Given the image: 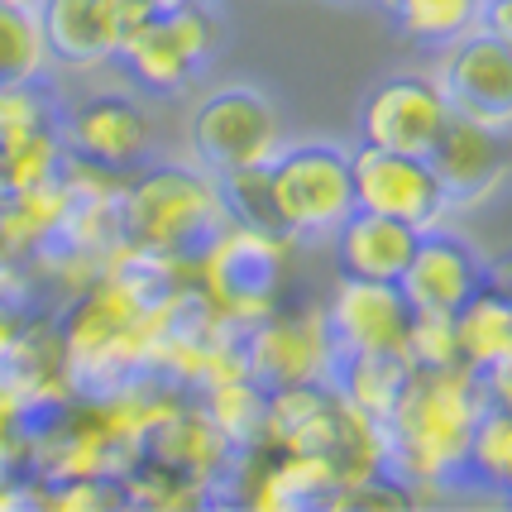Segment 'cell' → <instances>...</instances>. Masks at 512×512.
I'll return each mask as SVG.
<instances>
[{"label":"cell","mask_w":512,"mask_h":512,"mask_svg":"<svg viewBox=\"0 0 512 512\" xmlns=\"http://www.w3.org/2000/svg\"><path fill=\"white\" fill-rule=\"evenodd\" d=\"M58 134L72 158L101 163L111 173H134L154 154V120L125 91H96L58 111Z\"/></svg>","instance_id":"8fae6325"},{"label":"cell","mask_w":512,"mask_h":512,"mask_svg":"<svg viewBox=\"0 0 512 512\" xmlns=\"http://www.w3.org/2000/svg\"><path fill=\"white\" fill-rule=\"evenodd\" d=\"M450 106L436 77L426 72H393L369 87L359 106V144L398 149V154H431L436 134L446 130Z\"/></svg>","instance_id":"7c38bea8"},{"label":"cell","mask_w":512,"mask_h":512,"mask_svg":"<svg viewBox=\"0 0 512 512\" xmlns=\"http://www.w3.org/2000/svg\"><path fill=\"white\" fill-rule=\"evenodd\" d=\"M479 388H484V402H489V407L512 412V350L479 369Z\"/></svg>","instance_id":"4316f807"},{"label":"cell","mask_w":512,"mask_h":512,"mask_svg":"<svg viewBox=\"0 0 512 512\" xmlns=\"http://www.w3.org/2000/svg\"><path fill=\"white\" fill-rule=\"evenodd\" d=\"M240 359H245L249 379L264 388L331 379L340 355H335L331 326H326V307H302V312L273 307L240 331Z\"/></svg>","instance_id":"9c48e42d"},{"label":"cell","mask_w":512,"mask_h":512,"mask_svg":"<svg viewBox=\"0 0 512 512\" xmlns=\"http://www.w3.org/2000/svg\"><path fill=\"white\" fill-rule=\"evenodd\" d=\"M15 5H34V0H15Z\"/></svg>","instance_id":"1f68e13d"},{"label":"cell","mask_w":512,"mask_h":512,"mask_svg":"<svg viewBox=\"0 0 512 512\" xmlns=\"http://www.w3.org/2000/svg\"><path fill=\"white\" fill-rule=\"evenodd\" d=\"M48 63L63 72H96L120 58V48L154 15L149 0H34Z\"/></svg>","instance_id":"ba28073f"},{"label":"cell","mask_w":512,"mask_h":512,"mask_svg":"<svg viewBox=\"0 0 512 512\" xmlns=\"http://www.w3.org/2000/svg\"><path fill=\"white\" fill-rule=\"evenodd\" d=\"M326 326H331L335 355H407L412 302L402 297L398 283L340 273L326 302Z\"/></svg>","instance_id":"4fadbf2b"},{"label":"cell","mask_w":512,"mask_h":512,"mask_svg":"<svg viewBox=\"0 0 512 512\" xmlns=\"http://www.w3.org/2000/svg\"><path fill=\"white\" fill-rule=\"evenodd\" d=\"M278 201L283 230L292 240L335 235V225L355 211L350 149L331 139H283V149L264 163Z\"/></svg>","instance_id":"277c9868"},{"label":"cell","mask_w":512,"mask_h":512,"mask_svg":"<svg viewBox=\"0 0 512 512\" xmlns=\"http://www.w3.org/2000/svg\"><path fill=\"white\" fill-rule=\"evenodd\" d=\"M407 369H412L407 355H340L331 383L345 393V402H355L359 412L383 422L398 402L402 383H407Z\"/></svg>","instance_id":"d6986e66"},{"label":"cell","mask_w":512,"mask_h":512,"mask_svg":"<svg viewBox=\"0 0 512 512\" xmlns=\"http://www.w3.org/2000/svg\"><path fill=\"white\" fill-rule=\"evenodd\" d=\"M292 245H297L292 235H268V230L225 221L211 235V245L192 259V283L211 302V312L240 335L278 307V292L288 283Z\"/></svg>","instance_id":"3957f363"},{"label":"cell","mask_w":512,"mask_h":512,"mask_svg":"<svg viewBox=\"0 0 512 512\" xmlns=\"http://www.w3.org/2000/svg\"><path fill=\"white\" fill-rule=\"evenodd\" d=\"M283 115L273 106V96L249 82H230L201 96L192 115H187V149L192 163L206 173H240V168H259L283 149Z\"/></svg>","instance_id":"5b68a950"},{"label":"cell","mask_w":512,"mask_h":512,"mask_svg":"<svg viewBox=\"0 0 512 512\" xmlns=\"http://www.w3.org/2000/svg\"><path fill=\"white\" fill-rule=\"evenodd\" d=\"M426 163H431V173L446 192L450 216H465V211H479L508 182L512 134H493L484 125H469L460 115H450L446 130L436 134Z\"/></svg>","instance_id":"5bb4252c"},{"label":"cell","mask_w":512,"mask_h":512,"mask_svg":"<svg viewBox=\"0 0 512 512\" xmlns=\"http://www.w3.org/2000/svg\"><path fill=\"white\" fill-rule=\"evenodd\" d=\"M417 225L379 216V211H350L345 221L335 225V264L350 278H383V283H398L412 249H417Z\"/></svg>","instance_id":"2e32d148"},{"label":"cell","mask_w":512,"mask_h":512,"mask_svg":"<svg viewBox=\"0 0 512 512\" xmlns=\"http://www.w3.org/2000/svg\"><path fill=\"white\" fill-rule=\"evenodd\" d=\"M225 192V216L235 225H249V230H268V235H288L283 230V216H278V201H273V187H268V168H240V173H225L221 178Z\"/></svg>","instance_id":"d4e9b609"},{"label":"cell","mask_w":512,"mask_h":512,"mask_svg":"<svg viewBox=\"0 0 512 512\" xmlns=\"http://www.w3.org/2000/svg\"><path fill=\"white\" fill-rule=\"evenodd\" d=\"M503 503H508V508H512V489H508V498H503Z\"/></svg>","instance_id":"4dcf8cb0"},{"label":"cell","mask_w":512,"mask_h":512,"mask_svg":"<svg viewBox=\"0 0 512 512\" xmlns=\"http://www.w3.org/2000/svg\"><path fill=\"white\" fill-rule=\"evenodd\" d=\"M216 48H221V24L206 0H192L178 10H154L125 39L115 63L130 72V82L139 91L178 96L216 63Z\"/></svg>","instance_id":"8992f818"},{"label":"cell","mask_w":512,"mask_h":512,"mask_svg":"<svg viewBox=\"0 0 512 512\" xmlns=\"http://www.w3.org/2000/svg\"><path fill=\"white\" fill-rule=\"evenodd\" d=\"M407 364H417V369H446V364H460V350H455V316L450 312H412Z\"/></svg>","instance_id":"484cf974"},{"label":"cell","mask_w":512,"mask_h":512,"mask_svg":"<svg viewBox=\"0 0 512 512\" xmlns=\"http://www.w3.org/2000/svg\"><path fill=\"white\" fill-rule=\"evenodd\" d=\"M479 283H484V259L450 225H431V230L417 235V249H412V259H407L398 278L412 312H450V316L474 297Z\"/></svg>","instance_id":"9a60e30c"},{"label":"cell","mask_w":512,"mask_h":512,"mask_svg":"<svg viewBox=\"0 0 512 512\" xmlns=\"http://www.w3.org/2000/svg\"><path fill=\"white\" fill-rule=\"evenodd\" d=\"M460 484H479L493 493V503H503L512 489V412L489 407L479 412L474 436H469V455L460 469Z\"/></svg>","instance_id":"ffe728a7"},{"label":"cell","mask_w":512,"mask_h":512,"mask_svg":"<svg viewBox=\"0 0 512 512\" xmlns=\"http://www.w3.org/2000/svg\"><path fill=\"white\" fill-rule=\"evenodd\" d=\"M484 283L498 292H508L512 297V254H503V259H493V264H484Z\"/></svg>","instance_id":"f1b7e54d"},{"label":"cell","mask_w":512,"mask_h":512,"mask_svg":"<svg viewBox=\"0 0 512 512\" xmlns=\"http://www.w3.org/2000/svg\"><path fill=\"white\" fill-rule=\"evenodd\" d=\"M201 412L211 417V426L221 431L230 450H264L268 446V388L254 383L249 374L221 379L211 388H201Z\"/></svg>","instance_id":"e0dca14e"},{"label":"cell","mask_w":512,"mask_h":512,"mask_svg":"<svg viewBox=\"0 0 512 512\" xmlns=\"http://www.w3.org/2000/svg\"><path fill=\"white\" fill-rule=\"evenodd\" d=\"M154 10H178V5H192V0H149Z\"/></svg>","instance_id":"f546056e"},{"label":"cell","mask_w":512,"mask_h":512,"mask_svg":"<svg viewBox=\"0 0 512 512\" xmlns=\"http://www.w3.org/2000/svg\"><path fill=\"white\" fill-rule=\"evenodd\" d=\"M58 96L44 77H15L0 82V149L20 144L24 134H39L48 125H58Z\"/></svg>","instance_id":"cb8c5ba5"},{"label":"cell","mask_w":512,"mask_h":512,"mask_svg":"<svg viewBox=\"0 0 512 512\" xmlns=\"http://www.w3.org/2000/svg\"><path fill=\"white\" fill-rule=\"evenodd\" d=\"M350 182H355L359 211H379V216L407 221L417 230L450 221L446 192H441L426 154H398V149L359 144V149H350Z\"/></svg>","instance_id":"30bf717a"},{"label":"cell","mask_w":512,"mask_h":512,"mask_svg":"<svg viewBox=\"0 0 512 512\" xmlns=\"http://www.w3.org/2000/svg\"><path fill=\"white\" fill-rule=\"evenodd\" d=\"M479 412H484V388L474 369L465 364L407 369L398 402L383 417V441H388V469H398L412 484L417 503L426 489H450L460 479Z\"/></svg>","instance_id":"6da1fadb"},{"label":"cell","mask_w":512,"mask_h":512,"mask_svg":"<svg viewBox=\"0 0 512 512\" xmlns=\"http://www.w3.org/2000/svg\"><path fill=\"white\" fill-rule=\"evenodd\" d=\"M436 87L446 96L450 115L493 134H512V44L493 29H469L460 39L441 44Z\"/></svg>","instance_id":"52a82bcc"},{"label":"cell","mask_w":512,"mask_h":512,"mask_svg":"<svg viewBox=\"0 0 512 512\" xmlns=\"http://www.w3.org/2000/svg\"><path fill=\"white\" fill-rule=\"evenodd\" d=\"M225 216L221 178L201 163H139L120 187V245L158 259H197Z\"/></svg>","instance_id":"7a4b0ae2"},{"label":"cell","mask_w":512,"mask_h":512,"mask_svg":"<svg viewBox=\"0 0 512 512\" xmlns=\"http://www.w3.org/2000/svg\"><path fill=\"white\" fill-rule=\"evenodd\" d=\"M48 48H44V29L34 5H15V0H0V82H15V77H48Z\"/></svg>","instance_id":"7402d4cb"},{"label":"cell","mask_w":512,"mask_h":512,"mask_svg":"<svg viewBox=\"0 0 512 512\" xmlns=\"http://www.w3.org/2000/svg\"><path fill=\"white\" fill-rule=\"evenodd\" d=\"M479 24L512 44V0H484V15H479Z\"/></svg>","instance_id":"83f0119b"},{"label":"cell","mask_w":512,"mask_h":512,"mask_svg":"<svg viewBox=\"0 0 512 512\" xmlns=\"http://www.w3.org/2000/svg\"><path fill=\"white\" fill-rule=\"evenodd\" d=\"M63 134L58 125H48L39 134H24L20 144L0 149V192H29V187H44V182L63 178Z\"/></svg>","instance_id":"603a6c76"},{"label":"cell","mask_w":512,"mask_h":512,"mask_svg":"<svg viewBox=\"0 0 512 512\" xmlns=\"http://www.w3.org/2000/svg\"><path fill=\"white\" fill-rule=\"evenodd\" d=\"M455 350H460V364L465 369H484L498 355L512 350V297L508 292L479 283L474 297L455 312Z\"/></svg>","instance_id":"ac0fdd59"},{"label":"cell","mask_w":512,"mask_h":512,"mask_svg":"<svg viewBox=\"0 0 512 512\" xmlns=\"http://www.w3.org/2000/svg\"><path fill=\"white\" fill-rule=\"evenodd\" d=\"M388 15L402 24L407 39L441 48V44H450V39L469 34V29H479L484 0H393Z\"/></svg>","instance_id":"44dd1931"}]
</instances>
